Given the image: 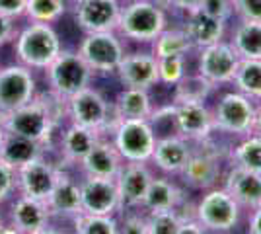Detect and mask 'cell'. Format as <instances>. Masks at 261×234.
I'll return each mask as SVG.
<instances>
[{
    "label": "cell",
    "mask_w": 261,
    "mask_h": 234,
    "mask_svg": "<svg viewBox=\"0 0 261 234\" xmlns=\"http://www.w3.org/2000/svg\"><path fill=\"white\" fill-rule=\"evenodd\" d=\"M115 76L123 86L152 90L158 82V59L152 51H130L121 59Z\"/></svg>",
    "instance_id": "obj_21"
},
{
    "label": "cell",
    "mask_w": 261,
    "mask_h": 234,
    "mask_svg": "<svg viewBox=\"0 0 261 234\" xmlns=\"http://www.w3.org/2000/svg\"><path fill=\"white\" fill-rule=\"evenodd\" d=\"M168 28V10L148 0H127L121 6L115 32L130 43L150 45Z\"/></svg>",
    "instance_id": "obj_3"
},
{
    "label": "cell",
    "mask_w": 261,
    "mask_h": 234,
    "mask_svg": "<svg viewBox=\"0 0 261 234\" xmlns=\"http://www.w3.org/2000/svg\"><path fill=\"white\" fill-rule=\"evenodd\" d=\"M150 51L156 55V59L187 57L193 51V45L189 41L187 34L184 32V28H166L162 34L150 43Z\"/></svg>",
    "instance_id": "obj_31"
},
{
    "label": "cell",
    "mask_w": 261,
    "mask_h": 234,
    "mask_svg": "<svg viewBox=\"0 0 261 234\" xmlns=\"http://www.w3.org/2000/svg\"><path fill=\"white\" fill-rule=\"evenodd\" d=\"M199 10H203L217 20L228 22L234 16V4H232V0H203Z\"/></svg>",
    "instance_id": "obj_40"
},
{
    "label": "cell",
    "mask_w": 261,
    "mask_h": 234,
    "mask_svg": "<svg viewBox=\"0 0 261 234\" xmlns=\"http://www.w3.org/2000/svg\"><path fill=\"white\" fill-rule=\"evenodd\" d=\"M222 188L240 203L244 211H253L261 205V174L240 166H226L220 181Z\"/></svg>",
    "instance_id": "obj_22"
},
{
    "label": "cell",
    "mask_w": 261,
    "mask_h": 234,
    "mask_svg": "<svg viewBox=\"0 0 261 234\" xmlns=\"http://www.w3.org/2000/svg\"><path fill=\"white\" fill-rule=\"evenodd\" d=\"M16 191V168L0 158V205L10 201Z\"/></svg>",
    "instance_id": "obj_39"
},
{
    "label": "cell",
    "mask_w": 261,
    "mask_h": 234,
    "mask_svg": "<svg viewBox=\"0 0 261 234\" xmlns=\"http://www.w3.org/2000/svg\"><path fill=\"white\" fill-rule=\"evenodd\" d=\"M199 148H193V154L189 158L187 166L181 172V184L191 190L205 191L208 188H215L222 181L224 170L228 166L226 162V150H218L215 137L197 143Z\"/></svg>",
    "instance_id": "obj_7"
},
{
    "label": "cell",
    "mask_w": 261,
    "mask_h": 234,
    "mask_svg": "<svg viewBox=\"0 0 261 234\" xmlns=\"http://www.w3.org/2000/svg\"><path fill=\"white\" fill-rule=\"evenodd\" d=\"M191 154H193L191 141H187L181 135H164V137H158L156 141L150 166L158 170L160 174L179 178Z\"/></svg>",
    "instance_id": "obj_19"
},
{
    "label": "cell",
    "mask_w": 261,
    "mask_h": 234,
    "mask_svg": "<svg viewBox=\"0 0 261 234\" xmlns=\"http://www.w3.org/2000/svg\"><path fill=\"white\" fill-rule=\"evenodd\" d=\"M123 158L108 135L99 137L98 143L90 148L82 162L78 164L82 176H98V178H115L123 166Z\"/></svg>",
    "instance_id": "obj_23"
},
{
    "label": "cell",
    "mask_w": 261,
    "mask_h": 234,
    "mask_svg": "<svg viewBox=\"0 0 261 234\" xmlns=\"http://www.w3.org/2000/svg\"><path fill=\"white\" fill-rule=\"evenodd\" d=\"M232 84L253 101H261V59H242Z\"/></svg>",
    "instance_id": "obj_33"
},
{
    "label": "cell",
    "mask_w": 261,
    "mask_h": 234,
    "mask_svg": "<svg viewBox=\"0 0 261 234\" xmlns=\"http://www.w3.org/2000/svg\"><path fill=\"white\" fill-rule=\"evenodd\" d=\"M68 2H74V0H68Z\"/></svg>",
    "instance_id": "obj_51"
},
{
    "label": "cell",
    "mask_w": 261,
    "mask_h": 234,
    "mask_svg": "<svg viewBox=\"0 0 261 234\" xmlns=\"http://www.w3.org/2000/svg\"><path fill=\"white\" fill-rule=\"evenodd\" d=\"M72 226L76 234H119L117 215H92L82 211L72 219Z\"/></svg>",
    "instance_id": "obj_35"
},
{
    "label": "cell",
    "mask_w": 261,
    "mask_h": 234,
    "mask_svg": "<svg viewBox=\"0 0 261 234\" xmlns=\"http://www.w3.org/2000/svg\"><path fill=\"white\" fill-rule=\"evenodd\" d=\"M66 119L108 135L113 121V110L99 90L86 86L66 100Z\"/></svg>",
    "instance_id": "obj_10"
},
{
    "label": "cell",
    "mask_w": 261,
    "mask_h": 234,
    "mask_svg": "<svg viewBox=\"0 0 261 234\" xmlns=\"http://www.w3.org/2000/svg\"><path fill=\"white\" fill-rule=\"evenodd\" d=\"M193 213L205 232H232L238 228L244 209L220 184L201 191V197L193 203Z\"/></svg>",
    "instance_id": "obj_4"
},
{
    "label": "cell",
    "mask_w": 261,
    "mask_h": 234,
    "mask_svg": "<svg viewBox=\"0 0 261 234\" xmlns=\"http://www.w3.org/2000/svg\"><path fill=\"white\" fill-rule=\"evenodd\" d=\"M16 35H18L16 20L4 16V14H0V47H4V45H8V43H14Z\"/></svg>",
    "instance_id": "obj_42"
},
{
    "label": "cell",
    "mask_w": 261,
    "mask_h": 234,
    "mask_svg": "<svg viewBox=\"0 0 261 234\" xmlns=\"http://www.w3.org/2000/svg\"><path fill=\"white\" fill-rule=\"evenodd\" d=\"M82 211L92 215H117L121 211V197L115 178L82 176L80 179Z\"/></svg>",
    "instance_id": "obj_17"
},
{
    "label": "cell",
    "mask_w": 261,
    "mask_h": 234,
    "mask_svg": "<svg viewBox=\"0 0 261 234\" xmlns=\"http://www.w3.org/2000/svg\"><path fill=\"white\" fill-rule=\"evenodd\" d=\"M6 226H8V224L4 223V215H2V211H0V232H8Z\"/></svg>",
    "instance_id": "obj_49"
},
{
    "label": "cell",
    "mask_w": 261,
    "mask_h": 234,
    "mask_svg": "<svg viewBox=\"0 0 261 234\" xmlns=\"http://www.w3.org/2000/svg\"><path fill=\"white\" fill-rule=\"evenodd\" d=\"M185 59L187 57H164V59H158V82L164 84V86L174 88L175 84L187 74Z\"/></svg>",
    "instance_id": "obj_37"
},
{
    "label": "cell",
    "mask_w": 261,
    "mask_h": 234,
    "mask_svg": "<svg viewBox=\"0 0 261 234\" xmlns=\"http://www.w3.org/2000/svg\"><path fill=\"white\" fill-rule=\"evenodd\" d=\"M230 45L236 49L240 59H261V22L238 20Z\"/></svg>",
    "instance_id": "obj_30"
},
{
    "label": "cell",
    "mask_w": 261,
    "mask_h": 234,
    "mask_svg": "<svg viewBox=\"0 0 261 234\" xmlns=\"http://www.w3.org/2000/svg\"><path fill=\"white\" fill-rule=\"evenodd\" d=\"M121 2H127V0H121Z\"/></svg>",
    "instance_id": "obj_50"
},
{
    "label": "cell",
    "mask_w": 261,
    "mask_h": 234,
    "mask_svg": "<svg viewBox=\"0 0 261 234\" xmlns=\"http://www.w3.org/2000/svg\"><path fill=\"white\" fill-rule=\"evenodd\" d=\"M53 215L47 207V201H39L20 195L14 199L8 213V226L10 232H22V234H43L49 232L51 228Z\"/></svg>",
    "instance_id": "obj_15"
},
{
    "label": "cell",
    "mask_w": 261,
    "mask_h": 234,
    "mask_svg": "<svg viewBox=\"0 0 261 234\" xmlns=\"http://www.w3.org/2000/svg\"><path fill=\"white\" fill-rule=\"evenodd\" d=\"M197 51H199V55H197V72L199 74H203L217 88L232 84L242 59L236 53V49L230 45V41L222 39L218 43L207 45Z\"/></svg>",
    "instance_id": "obj_13"
},
{
    "label": "cell",
    "mask_w": 261,
    "mask_h": 234,
    "mask_svg": "<svg viewBox=\"0 0 261 234\" xmlns=\"http://www.w3.org/2000/svg\"><path fill=\"white\" fill-rule=\"evenodd\" d=\"M108 137L125 162H150L158 141L148 119H113Z\"/></svg>",
    "instance_id": "obj_6"
},
{
    "label": "cell",
    "mask_w": 261,
    "mask_h": 234,
    "mask_svg": "<svg viewBox=\"0 0 261 234\" xmlns=\"http://www.w3.org/2000/svg\"><path fill=\"white\" fill-rule=\"evenodd\" d=\"M148 2H152V4L160 6L164 10H172V0H148Z\"/></svg>",
    "instance_id": "obj_48"
},
{
    "label": "cell",
    "mask_w": 261,
    "mask_h": 234,
    "mask_svg": "<svg viewBox=\"0 0 261 234\" xmlns=\"http://www.w3.org/2000/svg\"><path fill=\"white\" fill-rule=\"evenodd\" d=\"M226 162L230 166H240L244 170L261 174V137L255 133L240 137L236 145L228 146Z\"/></svg>",
    "instance_id": "obj_29"
},
{
    "label": "cell",
    "mask_w": 261,
    "mask_h": 234,
    "mask_svg": "<svg viewBox=\"0 0 261 234\" xmlns=\"http://www.w3.org/2000/svg\"><path fill=\"white\" fill-rule=\"evenodd\" d=\"M232 4L238 20L261 22V0H232Z\"/></svg>",
    "instance_id": "obj_41"
},
{
    "label": "cell",
    "mask_w": 261,
    "mask_h": 234,
    "mask_svg": "<svg viewBox=\"0 0 261 234\" xmlns=\"http://www.w3.org/2000/svg\"><path fill=\"white\" fill-rule=\"evenodd\" d=\"M226 23L222 20H217L213 16L205 14L203 10H195L185 14L184 32L187 34L193 49H203L207 45L218 43L226 35Z\"/></svg>",
    "instance_id": "obj_26"
},
{
    "label": "cell",
    "mask_w": 261,
    "mask_h": 234,
    "mask_svg": "<svg viewBox=\"0 0 261 234\" xmlns=\"http://www.w3.org/2000/svg\"><path fill=\"white\" fill-rule=\"evenodd\" d=\"M152 178L154 172L150 168V162H123L119 174L115 176V184L121 197V211L141 209Z\"/></svg>",
    "instance_id": "obj_18"
},
{
    "label": "cell",
    "mask_w": 261,
    "mask_h": 234,
    "mask_svg": "<svg viewBox=\"0 0 261 234\" xmlns=\"http://www.w3.org/2000/svg\"><path fill=\"white\" fill-rule=\"evenodd\" d=\"M113 119H148L154 112L150 90L123 86L111 101Z\"/></svg>",
    "instance_id": "obj_27"
},
{
    "label": "cell",
    "mask_w": 261,
    "mask_h": 234,
    "mask_svg": "<svg viewBox=\"0 0 261 234\" xmlns=\"http://www.w3.org/2000/svg\"><path fill=\"white\" fill-rule=\"evenodd\" d=\"M47 207L53 215V219H74L78 213H82V195H80V179L68 176L65 170L57 181L55 190L51 191Z\"/></svg>",
    "instance_id": "obj_24"
},
{
    "label": "cell",
    "mask_w": 261,
    "mask_h": 234,
    "mask_svg": "<svg viewBox=\"0 0 261 234\" xmlns=\"http://www.w3.org/2000/svg\"><path fill=\"white\" fill-rule=\"evenodd\" d=\"M187 203L179 209H166V211H150L146 213V234H181L185 215L193 213V205L189 211H185Z\"/></svg>",
    "instance_id": "obj_32"
},
{
    "label": "cell",
    "mask_w": 261,
    "mask_h": 234,
    "mask_svg": "<svg viewBox=\"0 0 261 234\" xmlns=\"http://www.w3.org/2000/svg\"><path fill=\"white\" fill-rule=\"evenodd\" d=\"M255 113H257V101H253L236 88L224 92L213 108L217 133L236 139L251 135L255 125Z\"/></svg>",
    "instance_id": "obj_8"
},
{
    "label": "cell",
    "mask_w": 261,
    "mask_h": 234,
    "mask_svg": "<svg viewBox=\"0 0 261 234\" xmlns=\"http://www.w3.org/2000/svg\"><path fill=\"white\" fill-rule=\"evenodd\" d=\"M78 53L86 61L94 74H115L121 59L125 57V39L117 32H92L84 34L78 43Z\"/></svg>",
    "instance_id": "obj_9"
},
{
    "label": "cell",
    "mask_w": 261,
    "mask_h": 234,
    "mask_svg": "<svg viewBox=\"0 0 261 234\" xmlns=\"http://www.w3.org/2000/svg\"><path fill=\"white\" fill-rule=\"evenodd\" d=\"M175 125L177 135L191 143H203L217 135L213 110L205 101H185L175 103Z\"/></svg>",
    "instance_id": "obj_16"
},
{
    "label": "cell",
    "mask_w": 261,
    "mask_h": 234,
    "mask_svg": "<svg viewBox=\"0 0 261 234\" xmlns=\"http://www.w3.org/2000/svg\"><path fill=\"white\" fill-rule=\"evenodd\" d=\"M217 88L213 82H208L203 74H185L174 86V103H185V101H207L211 92Z\"/></svg>",
    "instance_id": "obj_34"
},
{
    "label": "cell",
    "mask_w": 261,
    "mask_h": 234,
    "mask_svg": "<svg viewBox=\"0 0 261 234\" xmlns=\"http://www.w3.org/2000/svg\"><path fill=\"white\" fill-rule=\"evenodd\" d=\"M25 6H28V0H0V14L20 20L25 16Z\"/></svg>",
    "instance_id": "obj_43"
},
{
    "label": "cell",
    "mask_w": 261,
    "mask_h": 234,
    "mask_svg": "<svg viewBox=\"0 0 261 234\" xmlns=\"http://www.w3.org/2000/svg\"><path fill=\"white\" fill-rule=\"evenodd\" d=\"M184 203H187L185 190L179 184H175L172 176H166V174L156 176L154 174L141 209L144 213L166 211V209H179Z\"/></svg>",
    "instance_id": "obj_25"
},
{
    "label": "cell",
    "mask_w": 261,
    "mask_h": 234,
    "mask_svg": "<svg viewBox=\"0 0 261 234\" xmlns=\"http://www.w3.org/2000/svg\"><path fill=\"white\" fill-rule=\"evenodd\" d=\"M47 90L61 100H68L80 90L92 84V78L96 76L86 61L80 57L78 51L63 49L59 57L43 70Z\"/></svg>",
    "instance_id": "obj_5"
},
{
    "label": "cell",
    "mask_w": 261,
    "mask_h": 234,
    "mask_svg": "<svg viewBox=\"0 0 261 234\" xmlns=\"http://www.w3.org/2000/svg\"><path fill=\"white\" fill-rule=\"evenodd\" d=\"M119 234H146V213L142 209H123Z\"/></svg>",
    "instance_id": "obj_38"
},
{
    "label": "cell",
    "mask_w": 261,
    "mask_h": 234,
    "mask_svg": "<svg viewBox=\"0 0 261 234\" xmlns=\"http://www.w3.org/2000/svg\"><path fill=\"white\" fill-rule=\"evenodd\" d=\"M63 119H66V101L57 98L49 90L37 92L32 101L4 113L8 133L35 141L47 150L57 146V135L63 127Z\"/></svg>",
    "instance_id": "obj_1"
},
{
    "label": "cell",
    "mask_w": 261,
    "mask_h": 234,
    "mask_svg": "<svg viewBox=\"0 0 261 234\" xmlns=\"http://www.w3.org/2000/svg\"><path fill=\"white\" fill-rule=\"evenodd\" d=\"M68 12V0H28L25 16L28 22L57 23Z\"/></svg>",
    "instance_id": "obj_36"
},
{
    "label": "cell",
    "mask_w": 261,
    "mask_h": 234,
    "mask_svg": "<svg viewBox=\"0 0 261 234\" xmlns=\"http://www.w3.org/2000/svg\"><path fill=\"white\" fill-rule=\"evenodd\" d=\"M250 234H261V205L250 211V219H248V228Z\"/></svg>",
    "instance_id": "obj_45"
},
{
    "label": "cell",
    "mask_w": 261,
    "mask_h": 234,
    "mask_svg": "<svg viewBox=\"0 0 261 234\" xmlns=\"http://www.w3.org/2000/svg\"><path fill=\"white\" fill-rule=\"evenodd\" d=\"M6 135H8V131H6V125H4V113H0V146L4 143Z\"/></svg>",
    "instance_id": "obj_47"
},
{
    "label": "cell",
    "mask_w": 261,
    "mask_h": 234,
    "mask_svg": "<svg viewBox=\"0 0 261 234\" xmlns=\"http://www.w3.org/2000/svg\"><path fill=\"white\" fill-rule=\"evenodd\" d=\"M65 168L53 162L49 156H39L16 170V188L20 195L47 201Z\"/></svg>",
    "instance_id": "obj_11"
},
{
    "label": "cell",
    "mask_w": 261,
    "mask_h": 234,
    "mask_svg": "<svg viewBox=\"0 0 261 234\" xmlns=\"http://www.w3.org/2000/svg\"><path fill=\"white\" fill-rule=\"evenodd\" d=\"M106 133L82 127L78 123H70L65 129L61 127V131L57 135V148H59V164L63 168L76 166L82 162V158L90 152V148L98 143L99 137Z\"/></svg>",
    "instance_id": "obj_20"
},
{
    "label": "cell",
    "mask_w": 261,
    "mask_h": 234,
    "mask_svg": "<svg viewBox=\"0 0 261 234\" xmlns=\"http://www.w3.org/2000/svg\"><path fill=\"white\" fill-rule=\"evenodd\" d=\"M35 70L22 63L0 68V113H10L20 106L32 101L37 94Z\"/></svg>",
    "instance_id": "obj_12"
},
{
    "label": "cell",
    "mask_w": 261,
    "mask_h": 234,
    "mask_svg": "<svg viewBox=\"0 0 261 234\" xmlns=\"http://www.w3.org/2000/svg\"><path fill=\"white\" fill-rule=\"evenodd\" d=\"M123 2L121 0H74L72 20L82 34L115 32Z\"/></svg>",
    "instance_id": "obj_14"
},
{
    "label": "cell",
    "mask_w": 261,
    "mask_h": 234,
    "mask_svg": "<svg viewBox=\"0 0 261 234\" xmlns=\"http://www.w3.org/2000/svg\"><path fill=\"white\" fill-rule=\"evenodd\" d=\"M201 2L203 0H172V10H179L184 14L189 12H195L201 8Z\"/></svg>",
    "instance_id": "obj_44"
},
{
    "label": "cell",
    "mask_w": 261,
    "mask_h": 234,
    "mask_svg": "<svg viewBox=\"0 0 261 234\" xmlns=\"http://www.w3.org/2000/svg\"><path fill=\"white\" fill-rule=\"evenodd\" d=\"M63 51L61 35L53 23L30 22L14 39L16 61L32 70H45Z\"/></svg>",
    "instance_id": "obj_2"
},
{
    "label": "cell",
    "mask_w": 261,
    "mask_h": 234,
    "mask_svg": "<svg viewBox=\"0 0 261 234\" xmlns=\"http://www.w3.org/2000/svg\"><path fill=\"white\" fill-rule=\"evenodd\" d=\"M49 152L43 145L35 143V141H30V139H23V137H18V135H6L4 143L0 146V158L4 162H8L10 166H14L16 170L28 162H32L39 156H45Z\"/></svg>",
    "instance_id": "obj_28"
},
{
    "label": "cell",
    "mask_w": 261,
    "mask_h": 234,
    "mask_svg": "<svg viewBox=\"0 0 261 234\" xmlns=\"http://www.w3.org/2000/svg\"><path fill=\"white\" fill-rule=\"evenodd\" d=\"M253 133L261 137V101H257V113H255V125H253Z\"/></svg>",
    "instance_id": "obj_46"
}]
</instances>
